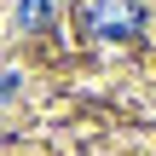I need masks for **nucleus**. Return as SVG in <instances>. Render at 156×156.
I'll use <instances>...</instances> for the list:
<instances>
[{
  "label": "nucleus",
  "mask_w": 156,
  "mask_h": 156,
  "mask_svg": "<svg viewBox=\"0 0 156 156\" xmlns=\"http://www.w3.org/2000/svg\"><path fill=\"white\" fill-rule=\"evenodd\" d=\"M87 29L93 35H104V41H133L139 29H145V6L139 0H87Z\"/></svg>",
  "instance_id": "1"
}]
</instances>
